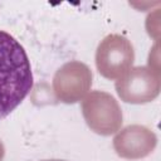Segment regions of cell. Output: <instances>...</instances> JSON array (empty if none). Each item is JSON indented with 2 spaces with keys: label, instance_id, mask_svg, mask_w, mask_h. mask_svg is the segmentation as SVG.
I'll list each match as a JSON object with an SVG mask.
<instances>
[{
  "label": "cell",
  "instance_id": "6da1fadb",
  "mask_svg": "<svg viewBox=\"0 0 161 161\" xmlns=\"http://www.w3.org/2000/svg\"><path fill=\"white\" fill-rule=\"evenodd\" d=\"M33 88L29 58L20 43L0 30V119L10 114Z\"/></svg>",
  "mask_w": 161,
  "mask_h": 161
},
{
  "label": "cell",
  "instance_id": "7a4b0ae2",
  "mask_svg": "<svg viewBox=\"0 0 161 161\" xmlns=\"http://www.w3.org/2000/svg\"><path fill=\"white\" fill-rule=\"evenodd\" d=\"M80 107L86 123L96 133L109 136L119 131L123 122L122 109L109 93L93 91L82 99Z\"/></svg>",
  "mask_w": 161,
  "mask_h": 161
},
{
  "label": "cell",
  "instance_id": "3957f363",
  "mask_svg": "<svg viewBox=\"0 0 161 161\" xmlns=\"http://www.w3.org/2000/svg\"><path fill=\"white\" fill-rule=\"evenodd\" d=\"M135 60V50L131 42L119 35H107L96 52V65L101 75L107 79H118L128 69Z\"/></svg>",
  "mask_w": 161,
  "mask_h": 161
},
{
  "label": "cell",
  "instance_id": "277c9868",
  "mask_svg": "<svg viewBox=\"0 0 161 161\" xmlns=\"http://www.w3.org/2000/svg\"><path fill=\"white\" fill-rule=\"evenodd\" d=\"M114 87L122 101L133 104L147 103L160 93V73L150 65L135 67L118 78Z\"/></svg>",
  "mask_w": 161,
  "mask_h": 161
},
{
  "label": "cell",
  "instance_id": "5b68a950",
  "mask_svg": "<svg viewBox=\"0 0 161 161\" xmlns=\"http://www.w3.org/2000/svg\"><path fill=\"white\" fill-rule=\"evenodd\" d=\"M92 86V72L82 62L63 64L54 74L53 91L63 103H75L86 97Z\"/></svg>",
  "mask_w": 161,
  "mask_h": 161
},
{
  "label": "cell",
  "instance_id": "8992f818",
  "mask_svg": "<svg viewBox=\"0 0 161 161\" xmlns=\"http://www.w3.org/2000/svg\"><path fill=\"white\" fill-rule=\"evenodd\" d=\"M157 137L147 127L131 125L118 131L113 138L116 153L127 160H137L148 156L156 147Z\"/></svg>",
  "mask_w": 161,
  "mask_h": 161
},
{
  "label": "cell",
  "instance_id": "52a82bcc",
  "mask_svg": "<svg viewBox=\"0 0 161 161\" xmlns=\"http://www.w3.org/2000/svg\"><path fill=\"white\" fill-rule=\"evenodd\" d=\"M4 155H5V148H4V145H3V142L0 141V161L3 160Z\"/></svg>",
  "mask_w": 161,
  "mask_h": 161
},
{
  "label": "cell",
  "instance_id": "ba28073f",
  "mask_svg": "<svg viewBox=\"0 0 161 161\" xmlns=\"http://www.w3.org/2000/svg\"><path fill=\"white\" fill-rule=\"evenodd\" d=\"M43 161H64V160H43Z\"/></svg>",
  "mask_w": 161,
  "mask_h": 161
}]
</instances>
